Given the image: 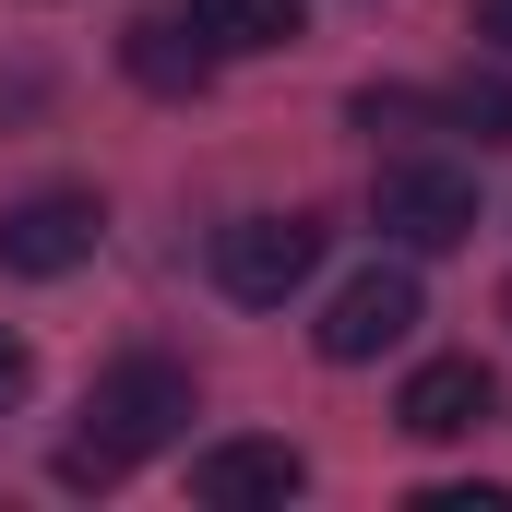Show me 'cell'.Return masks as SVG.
Wrapping results in <instances>:
<instances>
[{
	"mask_svg": "<svg viewBox=\"0 0 512 512\" xmlns=\"http://www.w3.org/2000/svg\"><path fill=\"white\" fill-rule=\"evenodd\" d=\"M203 417V393L179 358H108L96 393H84V429L60 441V489H120L143 453H167L179 429Z\"/></svg>",
	"mask_w": 512,
	"mask_h": 512,
	"instance_id": "cell-1",
	"label": "cell"
},
{
	"mask_svg": "<svg viewBox=\"0 0 512 512\" xmlns=\"http://www.w3.org/2000/svg\"><path fill=\"white\" fill-rule=\"evenodd\" d=\"M310 274H322V227L310 215H239V227H215V286L239 310H286Z\"/></svg>",
	"mask_w": 512,
	"mask_h": 512,
	"instance_id": "cell-3",
	"label": "cell"
},
{
	"mask_svg": "<svg viewBox=\"0 0 512 512\" xmlns=\"http://www.w3.org/2000/svg\"><path fill=\"white\" fill-rule=\"evenodd\" d=\"M417 512H512V489H429Z\"/></svg>",
	"mask_w": 512,
	"mask_h": 512,
	"instance_id": "cell-12",
	"label": "cell"
},
{
	"mask_svg": "<svg viewBox=\"0 0 512 512\" xmlns=\"http://www.w3.org/2000/svg\"><path fill=\"white\" fill-rule=\"evenodd\" d=\"M477 36H489V48L512 60V0H477Z\"/></svg>",
	"mask_w": 512,
	"mask_h": 512,
	"instance_id": "cell-13",
	"label": "cell"
},
{
	"mask_svg": "<svg viewBox=\"0 0 512 512\" xmlns=\"http://www.w3.org/2000/svg\"><path fill=\"white\" fill-rule=\"evenodd\" d=\"M489 405H501V382L477 358H429V370H405V393H393L405 441H465V429H489Z\"/></svg>",
	"mask_w": 512,
	"mask_h": 512,
	"instance_id": "cell-7",
	"label": "cell"
},
{
	"mask_svg": "<svg viewBox=\"0 0 512 512\" xmlns=\"http://www.w3.org/2000/svg\"><path fill=\"white\" fill-rule=\"evenodd\" d=\"M191 24L215 36V60H262V48H298V0H191Z\"/></svg>",
	"mask_w": 512,
	"mask_h": 512,
	"instance_id": "cell-9",
	"label": "cell"
},
{
	"mask_svg": "<svg viewBox=\"0 0 512 512\" xmlns=\"http://www.w3.org/2000/svg\"><path fill=\"white\" fill-rule=\"evenodd\" d=\"M310 334H322V358H334V370H370L382 346H405V334H417V274H405V262L346 274V286H334V310H322Z\"/></svg>",
	"mask_w": 512,
	"mask_h": 512,
	"instance_id": "cell-4",
	"label": "cell"
},
{
	"mask_svg": "<svg viewBox=\"0 0 512 512\" xmlns=\"http://www.w3.org/2000/svg\"><path fill=\"white\" fill-rule=\"evenodd\" d=\"M120 60H131V84H143V96H203V84H215V36H203V24H167V12H143V24H131Z\"/></svg>",
	"mask_w": 512,
	"mask_h": 512,
	"instance_id": "cell-8",
	"label": "cell"
},
{
	"mask_svg": "<svg viewBox=\"0 0 512 512\" xmlns=\"http://www.w3.org/2000/svg\"><path fill=\"white\" fill-rule=\"evenodd\" d=\"M298 489H310V465L286 441H215V453H191V501L203 512H286Z\"/></svg>",
	"mask_w": 512,
	"mask_h": 512,
	"instance_id": "cell-6",
	"label": "cell"
},
{
	"mask_svg": "<svg viewBox=\"0 0 512 512\" xmlns=\"http://www.w3.org/2000/svg\"><path fill=\"white\" fill-rule=\"evenodd\" d=\"M24 382H36V358H24V334H0V417L24 405Z\"/></svg>",
	"mask_w": 512,
	"mask_h": 512,
	"instance_id": "cell-11",
	"label": "cell"
},
{
	"mask_svg": "<svg viewBox=\"0 0 512 512\" xmlns=\"http://www.w3.org/2000/svg\"><path fill=\"white\" fill-rule=\"evenodd\" d=\"M453 131H477V143H512V72H465L453 96H429Z\"/></svg>",
	"mask_w": 512,
	"mask_h": 512,
	"instance_id": "cell-10",
	"label": "cell"
},
{
	"mask_svg": "<svg viewBox=\"0 0 512 512\" xmlns=\"http://www.w3.org/2000/svg\"><path fill=\"white\" fill-rule=\"evenodd\" d=\"M370 215H382L393 251H465V239H477V167H453V155H393L382 179H370Z\"/></svg>",
	"mask_w": 512,
	"mask_h": 512,
	"instance_id": "cell-2",
	"label": "cell"
},
{
	"mask_svg": "<svg viewBox=\"0 0 512 512\" xmlns=\"http://www.w3.org/2000/svg\"><path fill=\"white\" fill-rule=\"evenodd\" d=\"M108 239V215H96V191H24L12 215H0V274H72V262H96Z\"/></svg>",
	"mask_w": 512,
	"mask_h": 512,
	"instance_id": "cell-5",
	"label": "cell"
}]
</instances>
